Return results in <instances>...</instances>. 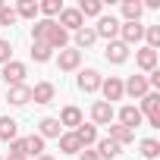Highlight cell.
I'll use <instances>...</instances> for the list:
<instances>
[{
    "label": "cell",
    "instance_id": "26",
    "mask_svg": "<svg viewBox=\"0 0 160 160\" xmlns=\"http://www.w3.org/2000/svg\"><path fill=\"white\" fill-rule=\"evenodd\" d=\"M16 16H19V19H35V16H38V0H19Z\"/></svg>",
    "mask_w": 160,
    "mask_h": 160
},
{
    "label": "cell",
    "instance_id": "5",
    "mask_svg": "<svg viewBox=\"0 0 160 160\" xmlns=\"http://www.w3.org/2000/svg\"><path fill=\"white\" fill-rule=\"evenodd\" d=\"M148 91H151L148 75H129V82H122V94H129V98H135V101H141Z\"/></svg>",
    "mask_w": 160,
    "mask_h": 160
},
{
    "label": "cell",
    "instance_id": "2",
    "mask_svg": "<svg viewBox=\"0 0 160 160\" xmlns=\"http://www.w3.org/2000/svg\"><path fill=\"white\" fill-rule=\"evenodd\" d=\"M141 116H148V126H154V129H160V94L157 91H148L144 98H141Z\"/></svg>",
    "mask_w": 160,
    "mask_h": 160
},
{
    "label": "cell",
    "instance_id": "16",
    "mask_svg": "<svg viewBox=\"0 0 160 160\" xmlns=\"http://www.w3.org/2000/svg\"><path fill=\"white\" fill-rule=\"evenodd\" d=\"M107 129H110V135H107V138H110V141H116L119 148H126V144H132V141H135V132H132V129H126V126H119V122H110Z\"/></svg>",
    "mask_w": 160,
    "mask_h": 160
},
{
    "label": "cell",
    "instance_id": "14",
    "mask_svg": "<svg viewBox=\"0 0 160 160\" xmlns=\"http://www.w3.org/2000/svg\"><path fill=\"white\" fill-rule=\"evenodd\" d=\"M7 101L13 107H25L32 101V85H13V88H7Z\"/></svg>",
    "mask_w": 160,
    "mask_h": 160
},
{
    "label": "cell",
    "instance_id": "10",
    "mask_svg": "<svg viewBox=\"0 0 160 160\" xmlns=\"http://www.w3.org/2000/svg\"><path fill=\"white\" fill-rule=\"evenodd\" d=\"M113 116H116L113 113V104H107V101H94L91 104V119H94L91 126H110Z\"/></svg>",
    "mask_w": 160,
    "mask_h": 160
},
{
    "label": "cell",
    "instance_id": "35",
    "mask_svg": "<svg viewBox=\"0 0 160 160\" xmlns=\"http://www.w3.org/2000/svg\"><path fill=\"white\" fill-rule=\"evenodd\" d=\"M7 160H28V157H22V154H10Z\"/></svg>",
    "mask_w": 160,
    "mask_h": 160
},
{
    "label": "cell",
    "instance_id": "33",
    "mask_svg": "<svg viewBox=\"0 0 160 160\" xmlns=\"http://www.w3.org/2000/svg\"><path fill=\"white\" fill-rule=\"evenodd\" d=\"M10 57H13V44L7 38H0V63H10Z\"/></svg>",
    "mask_w": 160,
    "mask_h": 160
},
{
    "label": "cell",
    "instance_id": "20",
    "mask_svg": "<svg viewBox=\"0 0 160 160\" xmlns=\"http://www.w3.org/2000/svg\"><path fill=\"white\" fill-rule=\"evenodd\" d=\"M19 135V122L13 116H0V141H16Z\"/></svg>",
    "mask_w": 160,
    "mask_h": 160
},
{
    "label": "cell",
    "instance_id": "25",
    "mask_svg": "<svg viewBox=\"0 0 160 160\" xmlns=\"http://www.w3.org/2000/svg\"><path fill=\"white\" fill-rule=\"evenodd\" d=\"M119 144L116 141H110V138H98V157H107V160H113V157H119Z\"/></svg>",
    "mask_w": 160,
    "mask_h": 160
},
{
    "label": "cell",
    "instance_id": "9",
    "mask_svg": "<svg viewBox=\"0 0 160 160\" xmlns=\"http://www.w3.org/2000/svg\"><path fill=\"white\" fill-rule=\"evenodd\" d=\"M141 38H144V25H141V22H119V41H122L126 47L138 44Z\"/></svg>",
    "mask_w": 160,
    "mask_h": 160
},
{
    "label": "cell",
    "instance_id": "11",
    "mask_svg": "<svg viewBox=\"0 0 160 160\" xmlns=\"http://www.w3.org/2000/svg\"><path fill=\"white\" fill-rule=\"evenodd\" d=\"M104 57H107V63H113V66H122V63L129 60V47H126V44L116 38V41H110V44H107Z\"/></svg>",
    "mask_w": 160,
    "mask_h": 160
},
{
    "label": "cell",
    "instance_id": "6",
    "mask_svg": "<svg viewBox=\"0 0 160 160\" xmlns=\"http://www.w3.org/2000/svg\"><path fill=\"white\" fill-rule=\"evenodd\" d=\"M60 28H66V32H78V28H85V19H82V13H78L75 7H63L60 10V22H57Z\"/></svg>",
    "mask_w": 160,
    "mask_h": 160
},
{
    "label": "cell",
    "instance_id": "8",
    "mask_svg": "<svg viewBox=\"0 0 160 160\" xmlns=\"http://www.w3.org/2000/svg\"><path fill=\"white\" fill-rule=\"evenodd\" d=\"M94 35H98V38H107V44L116 41V38H119V19H116V16H101Z\"/></svg>",
    "mask_w": 160,
    "mask_h": 160
},
{
    "label": "cell",
    "instance_id": "3",
    "mask_svg": "<svg viewBox=\"0 0 160 160\" xmlns=\"http://www.w3.org/2000/svg\"><path fill=\"white\" fill-rule=\"evenodd\" d=\"M3 82L13 88V85H25V75H28V69H25V63H19V60H10V63H3Z\"/></svg>",
    "mask_w": 160,
    "mask_h": 160
},
{
    "label": "cell",
    "instance_id": "21",
    "mask_svg": "<svg viewBox=\"0 0 160 160\" xmlns=\"http://www.w3.org/2000/svg\"><path fill=\"white\" fill-rule=\"evenodd\" d=\"M75 135H78V141H82V148L98 144V126H91V122H82V126L75 129Z\"/></svg>",
    "mask_w": 160,
    "mask_h": 160
},
{
    "label": "cell",
    "instance_id": "37",
    "mask_svg": "<svg viewBox=\"0 0 160 160\" xmlns=\"http://www.w3.org/2000/svg\"><path fill=\"white\" fill-rule=\"evenodd\" d=\"M0 160H3V157H0Z\"/></svg>",
    "mask_w": 160,
    "mask_h": 160
},
{
    "label": "cell",
    "instance_id": "12",
    "mask_svg": "<svg viewBox=\"0 0 160 160\" xmlns=\"http://www.w3.org/2000/svg\"><path fill=\"white\" fill-rule=\"evenodd\" d=\"M101 91H104V101H107V104L122 101V78H116V75L104 78V82H101Z\"/></svg>",
    "mask_w": 160,
    "mask_h": 160
},
{
    "label": "cell",
    "instance_id": "4",
    "mask_svg": "<svg viewBox=\"0 0 160 160\" xmlns=\"http://www.w3.org/2000/svg\"><path fill=\"white\" fill-rule=\"evenodd\" d=\"M101 72L98 69H82L78 72V78H75V85H78V91H85V94H94V91H101Z\"/></svg>",
    "mask_w": 160,
    "mask_h": 160
},
{
    "label": "cell",
    "instance_id": "23",
    "mask_svg": "<svg viewBox=\"0 0 160 160\" xmlns=\"http://www.w3.org/2000/svg\"><path fill=\"white\" fill-rule=\"evenodd\" d=\"M60 151H63V154H78V151H82L78 135H75V132H63V135H60Z\"/></svg>",
    "mask_w": 160,
    "mask_h": 160
},
{
    "label": "cell",
    "instance_id": "27",
    "mask_svg": "<svg viewBox=\"0 0 160 160\" xmlns=\"http://www.w3.org/2000/svg\"><path fill=\"white\" fill-rule=\"evenodd\" d=\"M53 57V50L47 47V44H41V41H32V60L35 63H47Z\"/></svg>",
    "mask_w": 160,
    "mask_h": 160
},
{
    "label": "cell",
    "instance_id": "7",
    "mask_svg": "<svg viewBox=\"0 0 160 160\" xmlns=\"http://www.w3.org/2000/svg\"><path fill=\"white\" fill-rule=\"evenodd\" d=\"M57 66L63 72H75L78 66H82V50H75V47H63L57 53Z\"/></svg>",
    "mask_w": 160,
    "mask_h": 160
},
{
    "label": "cell",
    "instance_id": "29",
    "mask_svg": "<svg viewBox=\"0 0 160 160\" xmlns=\"http://www.w3.org/2000/svg\"><path fill=\"white\" fill-rule=\"evenodd\" d=\"M75 10L82 13V19H85V16H101V10H104V3H101V0H82V3H78Z\"/></svg>",
    "mask_w": 160,
    "mask_h": 160
},
{
    "label": "cell",
    "instance_id": "17",
    "mask_svg": "<svg viewBox=\"0 0 160 160\" xmlns=\"http://www.w3.org/2000/svg\"><path fill=\"white\" fill-rule=\"evenodd\" d=\"M82 122H85V119H82V110H78L75 104H69V107H63V110H60V126H69V129L75 132Z\"/></svg>",
    "mask_w": 160,
    "mask_h": 160
},
{
    "label": "cell",
    "instance_id": "15",
    "mask_svg": "<svg viewBox=\"0 0 160 160\" xmlns=\"http://www.w3.org/2000/svg\"><path fill=\"white\" fill-rule=\"evenodd\" d=\"M141 119H144V116H141V110H138V107H132V104H126V107L119 110V126H126V129H132V132L141 126Z\"/></svg>",
    "mask_w": 160,
    "mask_h": 160
},
{
    "label": "cell",
    "instance_id": "24",
    "mask_svg": "<svg viewBox=\"0 0 160 160\" xmlns=\"http://www.w3.org/2000/svg\"><path fill=\"white\" fill-rule=\"evenodd\" d=\"M94 41H98V35H94V28H88V25L75 32V50H88Z\"/></svg>",
    "mask_w": 160,
    "mask_h": 160
},
{
    "label": "cell",
    "instance_id": "28",
    "mask_svg": "<svg viewBox=\"0 0 160 160\" xmlns=\"http://www.w3.org/2000/svg\"><path fill=\"white\" fill-rule=\"evenodd\" d=\"M138 148H141V157L144 160H157V154H160V141L157 138H144Z\"/></svg>",
    "mask_w": 160,
    "mask_h": 160
},
{
    "label": "cell",
    "instance_id": "19",
    "mask_svg": "<svg viewBox=\"0 0 160 160\" xmlns=\"http://www.w3.org/2000/svg\"><path fill=\"white\" fill-rule=\"evenodd\" d=\"M135 63H138V69H144V72H154V69H157V50H151V47H141V50L135 53Z\"/></svg>",
    "mask_w": 160,
    "mask_h": 160
},
{
    "label": "cell",
    "instance_id": "36",
    "mask_svg": "<svg viewBox=\"0 0 160 160\" xmlns=\"http://www.w3.org/2000/svg\"><path fill=\"white\" fill-rule=\"evenodd\" d=\"M35 160H53V157H50V154H41V157H35Z\"/></svg>",
    "mask_w": 160,
    "mask_h": 160
},
{
    "label": "cell",
    "instance_id": "13",
    "mask_svg": "<svg viewBox=\"0 0 160 160\" xmlns=\"http://www.w3.org/2000/svg\"><path fill=\"white\" fill-rule=\"evenodd\" d=\"M53 98H57L53 82H38V85L32 88V101H35V104H53Z\"/></svg>",
    "mask_w": 160,
    "mask_h": 160
},
{
    "label": "cell",
    "instance_id": "31",
    "mask_svg": "<svg viewBox=\"0 0 160 160\" xmlns=\"http://www.w3.org/2000/svg\"><path fill=\"white\" fill-rule=\"evenodd\" d=\"M144 41H148L151 50H157V47H160V25H148V28H144Z\"/></svg>",
    "mask_w": 160,
    "mask_h": 160
},
{
    "label": "cell",
    "instance_id": "1",
    "mask_svg": "<svg viewBox=\"0 0 160 160\" xmlns=\"http://www.w3.org/2000/svg\"><path fill=\"white\" fill-rule=\"evenodd\" d=\"M32 41H41V44H47L50 50H63V47L69 44V32L60 28L53 19H38V22L32 25Z\"/></svg>",
    "mask_w": 160,
    "mask_h": 160
},
{
    "label": "cell",
    "instance_id": "30",
    "mask_svg": "<svg viewBox=\"0 0 160 160\" xmlns=\"http://www.w3.org/2000/svg\"><path fill=\"white\" fill-rule=\"evenodd\" d=\"M60 10H63L60 0H44V3H38V13H44L47 19H50V16H60Z\"/></svg>",
    "mask_w": 160,
    "mask_h": 160
},
{
    "label": "cell",
    "instance_id": "22",
    "mask_svg": "<svg viewBox=\"0 0 160 160\" xmlns=\"http://www.w3.org/2000/svg\"><path fill=\"white\" fill-rule=\"evenodd\" d=\"M119 10H122V19H126V22H138L141 13H144V7L138 3V0H122V7H119Z\"/></svg>",
    "mask_w": 160,
    "mask_h": 160
},
{
    "label": "cell",
    "instance_id": "34",
    "mask_svg": "<svg viewBox=\"0 0 160 160\" xmlns=\"http://www.w3.org/2000/svg\"><path fill=\"white\" fill-rule=\"evenodd\" d=\"M78 160H101V157H98V151H91V148H82V151H78Z\"/></svg>",
    "mask_w": 160,
    "mask_h": 160
},
{
    "label": "cell",
    "instance_id": "32",
    "mask_svg": "<svg viewBox=\"0 0 160 160\" xmlns=\"http://www.w3.org/2000/svg\"><path fill=\"white\" fill-rule=\"evenodd\" d=\"M16 22H19V16H16V10L3 3V7H0V25H16Z\"/></svg>",
    "mask_w": 160,
    "mask_h": 160
},
{
    "label": "cell",
    "instance_id": "18",
    "mask_svg": "<svg viewBox=\"0 0 160 160\" xmlns=\"http://www.w3.org/2000/svg\"><path fill=\"white\" fill-rule=\"evenodd\" d=\"M38 135H41V138H60V135H63L60 119H57V116H44V119L38 122Z\"/></svg>",
    "mask_w": 160,
    "mask_h": 160
}]
</instances>
